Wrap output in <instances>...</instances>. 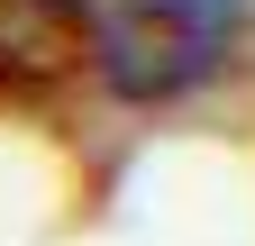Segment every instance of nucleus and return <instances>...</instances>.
I'll return each instance as SVG.
<instances>
[{
  "instance_id": "1",
  "label": "nucleus",
  "mask_w": 255,
  "mask_h": 246,
  "mask_svg": "<svg viewBox=\"0 0 255 246\" xmlns=\"http://www.w3.org/2000/svg\"><path fill=\"white\" fill-rule=\"evenodd\" d=\"M237 37H246V0H110L91 73L119 101H182L237 55Z\"/></svg>"
},
{
  "instance_id": "2",
  "label": "nucleus",
  "mask_w": 255,
  "mask_h": 246,
  "mask_svg": "<svg viewBox=\"0 0 255 246\" xmlns=\"http://www.w3.org/2000/svg\"><path fill=\"white\" fill-rule=\"evenodd\" d=\"M82 64H101V18L82 0H0V110L55 101Z\"/></svg>"
}]
</instances>
